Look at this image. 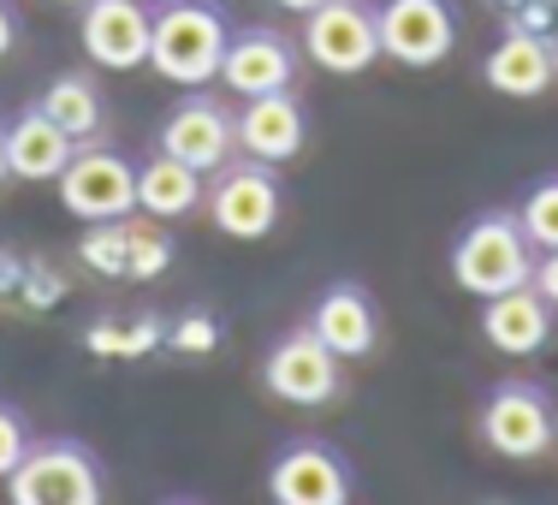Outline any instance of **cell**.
Returning <instances> with one entry per match:
<instances>
[{
  "instance_id": "cell-1",
  "label": "cell",
  "mask_w": 558,
  "mask_h": 505,
  "mask_svg": "<svg viewBox=\"0 0 558 505\" xmlns=\"http://www.w3.org/2000/svg\"><path fill=\"white\" fill-rule=\"evenodd\" d=\"M226 36L232 19L220 12V0H161L149 31V65L179 89H208L220 77Z\"/></svg>"
},
{
  "instance_id": "cell-2",
  "label": "cell",
  "mask_w": 558,
  "mask_h": 505,
  "mask_svg": "<svg viewBox=\"0 0 558 505\" xmlns=\"http://www.w3.org/2000/svg\"><path fill=\"white\" fill-rule=\"evenodd\" d=\"M535 256L541 250L529 244L523 220L511 208H482L451 238V280L470 298H499V291L535 280Z\"/></svg>"
},
{
  "instance_id": "cell-3",
  "label": "cell",
  "mask_w": 558,
  "mask_h": 505,
  "mask_svg": "<svg viewBox=\"0 0 558 505\" xmlns=\"http://www.w3.org/2000/svg\"><path fill=\"white\" fill-rule=\"evenodd\" d=\"M203 208L215 220L220 238H238V244H262V238L279 226L286 215V191H279V167L256 161H220L208 172V191H203Z\"/></svg>"
},
{
  "instance_id": "cell-4",
  "label": "cell",
  "mask_w": 558,
  "mask_h": 505,
  "mask_svg": "<svg viewBox=\"0 0 558 505\" xmlns=\"http://www.w3.org/2000/svg\"><path fill=\"white\" fill-rule=\"evenodd\" d=\"M482 446H494L511 464H535L558 446V405L541 381H499L482 398Z\"/></svg>"
},
{
  "instance_id": "cell-5",
  "label": "cell",
  "mask_w": 558,
  "mask_h": 505,
  "mask_svg": "<svg viewBox=\"0 0 558 505\" xmlns=\"http://www.w3.org/2000/svg\"><path fill=\"white\" fill-rule=\"evenodd\" d=\"M12 505H96L108 500L101 458L77 441H43L24 452V464L7 476Z\"/></svg>"
},
{
  "instance_id": "cell-6",
  "label": "cell",
  "mask_w": 558,
  "mask_h": 505,
  "mask_svg": "<svg viewBox=\"0 0 558 505\" xmlns=\"http://www.w3.org/2000/svg\"><path fill=\"white\" fill-rule=\"evenodd\" d=\"M303 55L333 77H356L380 60V12L368 0H322L303 12Z\"/></svg>"
},
{
  "instance_id": "cell-7",
  "label": "cell",
  "mask_w": 558,
  "mask_h": 505,
  "mask_svg": "<svg viewBox=\"0 0 558 505\" xmlns=\"http://www.w3.org/2000/svg\"><path fill=\"white\" fill-rule=\"evenodd\" d=\"M262 387L268 398L279 405H333L339 398V357L327 351V339L315 334V327H291L286 339L268 345V357H262Z\"/></svg>"
},
{
  "instance_id": "cell-8",
  "label": "cell",
  "mask_w": 558,
  "mask_h": 505,
  "mask_svg": "<svg viewBox=\"0 0 558 505\" xmlns=\"http://www.w3.org/2000/svg\"><path fill=\"white\" fill-rule=\"evenodd\" d=\"M54 184H60L65 215H77L84 226L125 220L131 208H137V167H131L125 155H113V149H89V143H77V155L65 161V172Z\"/></svg>"
},
{
  "instance_id": "cell-9",
  "label": "cell",
  "mask_w": 558,
  "mask_h": 505,
  "mask_svg": "<svg viewBox=\"0 0 558 505\" xmlns=\"http://www.w3.org/2000/svg\"><path fill=\"white\" fill-rule=\"evenodd\" d=\"M380 55L428 72L458 48V0H380Z\"/></svg>"
},
{
  "instance_id": "cell-10",
  "label": "cell",
  "mask_w": 558,
  "mask_h": 505,
  "mask_svg": "<svg viewBox=\"0 0 558 505\" xmlns=\"http://www.w3.org/2000/svg\"><path fill=\"white\" fill-rule=\"evenodd\" d=\"M155 149L179 155L184 167H196L208 179L220 161L238 155V113L226 108L220 96H208V89H184V101L161 119V131H155Z\"/></svg>"
},
{
  "instance_id": "cell-11",
  "label": "cell",
  "mask_w": 558,
  "mask_h": 505,
  "mask_svg": "<svg viewBox=\"0 0 558 505\" xmlns=\"http://www.w3.org/2000/svg\"><path fill=\"white\" fill-rule=\"evenodd\" d=\"M351 488V458L327 441H286L268 464V500L279 505H344Z\"/></svg>"
},
{
  "instance_id": "cell-12",
  "label": "cell",
  "mask_w": 558,
  "mask_h": 505,
  "mask_svg": "<svg viewBox=\"0 0 558 505\" xmlns=\"http://www.w3.org/2000/svg\"><path fill=\"white\" fill-rule=\"evenodd\" d=\"M238 101L244 96H274V89H291L298 84V43L274 24H238L226 36V60H220V77Z\"/></svg>"
},
{
  "instance_id": "cell-13",
  "label": "cell",
  "mask_w": 558,
  "mask_h": 505,
  "mask_svg": "<svg viewBox=\"0 0 558 505\" xmlns=\"http://www.w3.org/2000/svg\"><path fill=\"white\" fill-rule=\"evenodd\" d=\"M149 31L155 12L149 0H84V55L101 72H131V65H149Z\"/></svg>"
},
{
  "instance_id": "cell-14",
  "label": "cell",
  "mask_w": 558,
  "mask_h": 505,
  "mask_svg": "<svg viewBox=\"0 0 558 505\" xmlns=\"http://www.w3.org/2000/svg\"><path fill=\"white\" fill-rule=\"evenodd\" d=\"M482 77L487 89H499L511 101H535L558 84V48L541 31H529V24H505V36L482 60Z\"/></svg>"
},
{
  "instance_id": "cell-15",
  "label": "cell",
  "mask_w": 558,
  "mask_h": 505,
  "mask_svg": "<svg viewBox=\"0 0 558 505\" xmlns=\"http://www.w3.org/2000/svg\"><path fill=\"white\" fill-rule=\"evenodd\" d=\"M303 143H310V113L291 89H274V96H244L238 108V155H256V161H298Z\"/></svg>"
},
{
  "instance_id": "cell-16",
  "label": "cell",
  "mask_w": 558,
  "mask_h": 505,
  "mask_svg": "<svg viewBox=\"0 0 558 505\" xmlns=\"http://www.w3.org/2000/svg\"><path fill=\"white\" fill-rule=\"evenodd\" d=\"M310 327L327 339V351L339 357V363H356V357L375 351L380 339V310H375V291L363 280H333L315 298V315Z\"/></svg>"
},
{
  "instance_id": "cell-17",
  "label": "cell",
  "mask_w": 558,
  "mask_h": 505,
  "mask_svg": "<svg viewBox=\"0 0 558 505\" xmlns=\"http://www.w3.org/2000/svg\"><path fill=\"white\" fill-rule=\"evenodd\" d=\"M482 339L499 357H535L553 339V303L535 286H511L499 298H482Z\"/></svg>"
},
{
  "instance_id": "cell-18",
  "label": "cell",
  "mask_w": 558,
  "mask_h": 505,
  "mask_svg": "<svg viewBox=\"0 0 558 505\" xmlns=\"http://www.w3.org/2000/svg\"><path fill=\"white\" fill-rule=\"evenodd\" d=\"M72 155H77V137H72L65 125H54L43 108L7 119V161H12V179H24V184H54Z\"/></svg>"
},
{
  "instance_id": "cell-19",
  "label": "cell",
  "mask_w": 558,
  "mask_h": 505,
  "mask_svg": "<svg viewBox=\"0 0 558 505\" xmlns=\"http://www.w3.org/2000/svg\"><path fill=\"white\" fill-rule=\"evenodd\" d=\"M203 172L196 167H184L179 155H167V149H155L149 161L137 167V208L149 220H184V215H196L203 208Z\"/></svg>"
},
{
  "instance_id": "cell-20",
  "label": "cell",
  "mask_w": 558,
  "mask_h": 505,
  "mask_svg": "<svg viewBox=\"0 0 558 505\" xmlns=\"http://www.w3.org/2000/svg\"><path fill=\"white\" fill-rule=\"evenodd\" d=\"M54 125H65L77 143H89V137H101L108 131V108H101V89H96V77L89 72H60L54 84L43 89V101H36Z\"/></svg>"
},
{
  "instance_id": "cell-21",
  "label": "cell",
  "mask_w": 558,
  "mask_h": 505,
  "mask_svg": "<svg viewBox=\"0 0 558 505\" xmlns=\"http://www.w3.org/2000/svg\"><path fill=\"white\" fill-rule=\"evenodd\" d=\"M517 220H523V232L535 250H558V172L529 184V196L517 203Z\"/></svg>"
},
{
  "instance_id": "cell-22",
  "label": "cell",
  "mask_w": 558,
  "mask_h": 505,
  "mask_svg": "<svg viewBox=\"0 0 558 505\" xmlns=\"http://www.w3.org/2000/svg\"><path fill=\"white\" fill-rule=\"evenodd\" d=\"M172 262V244L161 232H149V226H131L125 220V274L131 280H155V274H167Z\"/></svg>"
},
{
  "instance_id": "cell-23",
  "label": "cell",
  "mask_w": 558,
  "mask_h": 505,
  "mask_svg": "<svg viewBox=\"0 0 558 505\" xmlns=\"http://www.w3.org/2000/svg\"><path fill=\"white\" fill-rule=\"evenodd\" d=\"M77 256H84L96 274H108V280H119V274H125V220H96V226H89V238H84V250H77Z\"/></svg>"
},
{
  "instance_id": "cell-24",
  "label": "cell",
  "mask_w": 558,
  "mask_h": 505,
  "mask_svg": "<svg viewBox=\"0 0 558 505\" xmlns=\"http://www.w3.org/2000/svg\"><path fill=\"white\" fill-rule=\"evenodd\" d=\"M31 446H36V441H31V422H24V410L0 398V482H7L12 470H19Z\"/></svg>"
},
{
  "instance_id": "cell-25",
  "label": "cell",
  "mask_w": 558,
  "mask_h": 505,
  "mask_svg": "<svg viewBox=\"0 0 558 505\" xmlns=\"http://www.w3.org/2000/svg\"><path fill=\"white\" fill-rule=\"evenodd\" d=\"M529 286H535L541 298L553 303V315H558V250H541V256H535V280H529Z\"/></svg>"
},
{
  "instance_id": "cell-26",
  "label": "cell",
  "mask_w": 558,
  "mask_h": 505,
  "mask_svg": "<svg viewBox=\"0 0 558 505\" xmlns=\"http://www.w3.org/2000/svg\"><path fill=\"white\" fill-rule=\"evenodd\" d=\"M12 48H19V7H12V0H0V60H7Z\"/></svg>"
},
{
  "instance_id": "cell-27",
  "label": "cell",
  "mask_w": 558,
  "mask_h": 505,
  "mask_svg": "<svg viewBox=\"0 0 558 505\" xmlns=\"http://www.w3.org/2000/svg\"><path fill=\"white\" fill-rule=\"evenodd\" d=\"M274 7H279V12H291V19H303V12H315L322 0H274Z\"/></svg>"
},
{
  "instance_id": "cell-28",
  "label": "cell",
  "mask_w": 558,
  "mask_h": 505,
  "mask_svg": "<svg viewBox=\"0 0 558 505\" xmlns=\"http://www.w3.org/2000/svg\"><path fill=\"white\" fill-rule=\"evenodd\" d=\"M12 179V161H7V125H0V184Z\"/></svg>"
},
{
  "instance_id": "cell-29",
  "label": "cell",
  "mask_w": 558,
  "mask_h": 505,
  "mask_svg": "<svg viewBox=\"0 0 558 505\" xmlns=\"http://www.w3.org/2000/svg\"><path fill=\"white\" fill-rule=\"evenodd\" d=\"M54 7H84V0H54Z\"/></svg>"
},
{
  "instance_id": "cell-30",
  "label": "cell",
  "mask_w": 558,
  "mask_h": 505,
  "mask_svg": "<svg viewBox=\"0 0 558 505\" xmlns=\"http://www.w3.org/2000/svg\"><path fill=\"white\" fill-rule=\"evenodd\" d=\"M149 7H155V0H149Z\"/></svg>"
}]
</instances>
